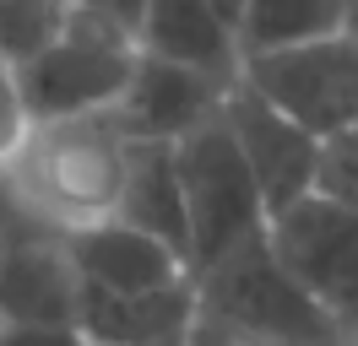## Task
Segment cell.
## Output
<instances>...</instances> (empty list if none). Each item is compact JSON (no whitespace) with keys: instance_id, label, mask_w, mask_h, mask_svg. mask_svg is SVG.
<instances>
[{"instance_id":"ba28073f","label":"cell","mask_w":358,"mask_h":346,"mask_svg":"<svg viewBox=\"0 0 358 346\" xmlns=\"http://www.w3.org/2000/svg\"><path fill=\"white\" fill-rule=\"evenodd\" d=\"M228 82H212L190 65L174 60H152V54H136L131 82L114 98V125L125 130V141H179L185 130H196L201 119L217 114Z\"/></svg>"},{"instance_id":"7c38bea8","label":"cell","mask_w":358,"mask_h":346,"mask_svg":"<svg viewBox=\"0 0 358 346\" xmlns=\"http://www.w3.org/2000/svg\"><path fill=\"white\" fill-rule=\"evenodd\" d=\"M196 319V287L179 281L163 292H98L76 281V336L87 346H147L185 336Z\"/></svg>"},{"instance_id":"ffe728a7","label":"cell","mask_w":358,"mask_h":346,"mask_svg":"<svg viewBox=\"0 0 358 346\" xmlns=\"http://www.w3.org/2000/svg\"><path fill=\"white\" fill-rule=\"evenodd\" d=\"M342 33H353V38H358V0H348V17H342Z\"/></svg>"},{"instance_id":"603a6c76","label":"cell","mask_w":358,"mask_h":346,"mask_svg":"<svg viewBox=\"0 0 358 346\" xmlns=\"http://www.w3.org/2000/svg\"><path fill=\"white\" fill-rule=\"evenodd\" d=\"M0 11H6V0H0Z\"/></svg>"},{"instance_id":"8fae6325","label":"cell","mask_w":358,"mask_h":346,"mask_svg":"<svg viewBox=\"0 0 358 346\" xmlns=\"http://www.w3.org/2000/svg\"><path fill=\"white\" fill-rule=\"evenodd\" d=\"M136 54L190 65L212 82L239 76V38L234 22L212 0H147L141 27H136Z\"/></svg>"},{"instance_id":"4fadbf2b","label":"cell","mask_w":358,"mask_h":346,"mask_svg":"<svg viewBox=\"0 0 358 346\" xmlns=\"http://www.w3.org/2000/svg\"><path fill=\"white\" fill-rule=\"evenodd\" d=\"M114 216L141 227V233L163 238L190 265V227H185V200H179L174 141H131L125 146V179H120Z\"/></svg>"},{"instance_id":"7402d4cb","label":"cell","mask_w":358,"mask_h":346,"mask_svg":"<svg viewBox=\"0 0 358 346\" xmlns=\"http://www.w3.org/2000/svg\"><path fill=\"white\" fill-rule=\"evenodd\" d=\"M147 346H185V336H169V341H147Z\"/></svg>"},{"instance_id":"9c48e42d","label":"cell","mask_w":358,"mask_h":346,"mask_svg":"<svg viewBox=\"0 0 358 346\" xmlns=\"http://www.w3.org/2000/svg\"><path fill=\"white\" fill-rule=\"evenodd\" d=\"M66 255L76 281H87L98 292H163V287H179L190 281V265L163 243V238L141 233L120 216H103V222H87V227H71L66 233Z\"/></svg>"},{"instance_id":"7a4b0ae2","label":"cell","mask_w":358,"mask_h":346,"mask_svg":"<svg viewBox=\"0 0 358 346\" xmlns=\"http://www.w3.org/2000/svg\"><path fill=\"white\" fill-rule=\"evenodd\" d=\"M196 314L223 324L255 346H348L326 319V308L299 287L288 265L277 260L266 233L234 243L223 260L190 276Z\"/></svg>"},{"instance_id":"e0dca14e","label":"cell","mask_w":358,"mask_h":346,"mask_svg":"<svg viewBox=\"0 0 358 346\" xmlns=\"http://www.w3.org/2000/svg\"><path fill=\"white\" fill-rule=\"evenodd\" d=\"M0 346H87L76 324H0Z\"/></svg>"},{"instance_id":"8992f818","label":"cell","mask_w":358,"mask_h":346,"mask_svg":"<svg viewBox=\"0 0 358 346\" xmlns=\"http://www.w3.org/2000/svg\"><path fill=\"white\" fill-rule=\"evenodd\" d=\"M266 243L310 292L336 336L358 341V206L331 195H304L299 206L266 222Z\"/></svg>"},{"instance_id":"9a60e30c","label":"cell","mask_w":358,"mask_h":346,"mask_svg":"<svg viewBox=\"0 0 358 346\" xmlns=\"http://www.w3.org/2000/svg\"><path fill=\"white\" fill-rule=\"evenodd\" d=\"M27 233H60V227H49L44 216L22 200V190L11 184V173L0 168V249L17 243V238H27Z\"/></svg>"},{"instance_id":"ac0fdd59","label":"cell","mask_w":358,"mask_h":346,"mask_svg":"<svg viewBox=\"0 0 358 346\" xmlns=\"http://www.w3.org/2000/svg\"><path fill=\"white\" fill-rule=\"evenodd\" d=\"M76 11H92L98 22H109L114 33H125L136 43V27H141V11H147V0H66Z\"/></svg>"},{"instance_id":"52a82bcc","label":"cell","mask_w":358,"mask_h":346,"mask_svg":"<svg viewBox=\"0 0 358 346\" xmlns=\"http://www.w3.org/2000/svg\"><path fill=\"white\" fill-rule=\"evenodd\" d=\"M217 114H223L228 135H234V146H239V157H245L255 190H261L266 222L282 216L288 206H299L304 195H315L320 141H315L310 130H299L288 114H277V108H271L261 92H250L239 76L228 82Z\"/></svg>"},{"instance_id":"6da1fadb","label":"cell","mask_w":358,"mask_h":346,"mask_svg":"<svg viewBox=\"0 0 358 346\" xmlns=\"http://www.w3.org/2000/svg\"><path fill=\"white\" fill-rule=\"evenodd\" d=\"M125 130L114 125L109 108L98 114H71V119H44L27 130V141L11 151V184L22 200L44 216L49 227H87L114 216L120 179H125Z\"/></svg>"},{"instance_id":"277c9868","label":"cell","mask_w":358,"mask_h":346,"mask_svg":"<svg viewBox=\"0 0 358 346\" xmlns=\"http://www.w3.org/2000/svg\"><path fill=\"white\" fill-rule=\"evenodd\" d=\"M174 173L179 200H185V227H190V276L206 271L212 260H223L234 243L266 233L261 190L228 135L223 114L201 119L174 141Z\"/></svg>"},{"instance_id":"30bf717a","label":"cell","mask_w":358,"mask_h":346,"mask_svg":"<svg viewBox=\"0 0 358 346\" xmlns=\"http://www.w3.org/2000/svg\"><path fill=\"white\" fill-rule=\"evenodd\" d=\"M0 324H76L66 233H27L0 249Z\"/></svg>"},{"instance_id":"2e32d148","label":"cell","mask_w":358,"mask_h":346,"mask_svg":"<svg viewBox=\"0 0 358 346\" xmlns=\"http://www.w3.org/2000/svg\"><path fill=\"white\" fill-rule=\"evenodd\" d=\"M27 130H33V119H27L22 92H17V70L0 60V163H11V151L27 141Z\"/></svg>"},{"instance_id":"5b68a950","label":"cell","mask_w":358,"mask_h":346,"mask_svg":"<svg viewBox=\"0 0 358 346\" xmlns=\"http://www.w3.org/2000/svg\"><path fill=\"white\" fill-rule=\"evenodd\" d=\"M239 82L261 92L277 114H288L315 141H331L358 130V38L326 33V38L282 43L239 60Z\"/></svg>"},{"instance_id":"44dd1931","label":"cell","mask_w":358,"mask_h":346,"mask_svg":"<svg viewBox=\"0 0 358 346\" xmlns=\"http://www.w3.org/2000/svg\"><path fill=\"white\" fill-rule=\"evenodd\" d=\"M212 6H217V11H223L228 22H239V0H212Z\"/></svg>"},{"instance_id":"d6986e66","label":"cell","mask_w":358,"mask_h":346,"mask_svg":"<svg viewBox=\"0 0 358 346\" xmlns=\"http://www.w3.org/2000/svg\"><path fill=\"white\" fill-rule=\"evenodd\" d=\"M185 346H255L245 341V336H234V330H223V324H212V319H190V330H185Z\"/></svg>"},{"instance_id":"5bb4252c","label":"cell","mask_w":358,"mask_h":346,"mask_svg":"<svg viewBox=\"0 0 358 346\" xmlns=\"http://www.w3.org/2000/svg\"><path fill=\"white\" fill-rule=\"evenodd\" d=\"M342 17H348V0H239V22H234L239 60L261 49L342 33Z\"/></svg>"},{"instance_id":"3957f363","label":"cell","mask_w":358,"mask_h":346,"mask_svg":"<svg viewBox=\"0 0 358 346\" xmlns=\"http://www.w3.org/2000/svg\"><path fill=\"white\" fill-rule=\"evenodd\" d=\"M136 65V43L125 33H114L109 22H98L92 11L66 6L60 11V33L27 54L17 70V92L33 125L44 119H71V114H98L114 108V98L125 92Z\"/></svg>"}]
</instances>
